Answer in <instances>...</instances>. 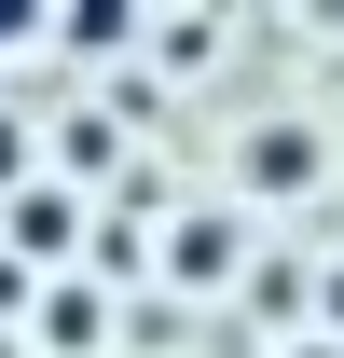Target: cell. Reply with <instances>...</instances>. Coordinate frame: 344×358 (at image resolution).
I'll use <instances>...</instances> for the list:
<instances>
[{"label":"cell","mask_w":344,"mask_h":358,"mask_svg":"<svg viewBox=\"0 0 344 358\" xmlns=\"http://www.w3.org/2000/svg\"><path fill=\"white\" fill-rule=\"evenodd\" d=\"M124 42H138L124 0H69V14H55V55H124Z\"/></svg>","instance_id":"277c9868"},{"label":"cell","mask_w":344,"mask_h":358,"mask_svg":"<svg viewBox=\"0 0 344 358\" xmlns=\"http://www.w3.org/2000/svg\"><path fill=\"white\" fill-rule=\"evenodd\" d=\"M28 166H42V138H28L14 110H0V193H28Z\"/></svg>","instance_id":"52a82bcc"},{"label":"cell","mask_w":344,"mask_h":358,"mask_svg":"<svg viewBox=\"0 0 344 358\" xmlns=\"http://www.w3.org/2000/svg\"><path fill=\"white\" fill-rule=\"evenodd\" d=\"M317 317H331V331H344V262H331V275H317Z\"/></svg>","instance_id":"ba28073f"},{"label":"cell","mask_w":344,"mask_h":358,"mask_svg":"<svg viewBox=\"0 0 344 358\" xmlns=\"http://www.w3.org/2000/svg\"><path fill=\"white\" fill-rule=\"evenodd\" d=\"M317 166H331V152H317L303 110H261V124L234 138V179H248V193H317Z\"/></svg>","instance_id":"6da1fadb"},{"label":"cell","mask_w":344,"mask_h":358,"mask_svg":"<svg viewBox=\"0 0 344 358\" xmlns=\"http://www.w3.org/2000/svg\"><path fill=\"white\" fill-rule=\"evenodd\" d=\"M14 42H28V14H14V0H0V55H14Z\"/></svg>","instance_id":"9c48e42d"},{"label":"cell","mask_w":344,"mask_h":358,"mask_svg":"<svg viewBox=\"0 0 344 358\" xmlns=\"http://www.w3.org/2000/svg\"><path fill=\"white\" fill-rule=\"evenodd\" d=\"M234 248H248V221H234V207H207V221L166 234V275H179V289H220V275H234Z\"/></svg>","instance_id":"7a4b0ae2"},{"label":"cell","mask_w":344,"mask_h":358,"mask_svg":"<svg viewBox=\"0 0 344 358\" xmlns=\"http://www.w3.org/2000/svg\"><path fill=\"white\" fill-rule=\"evenodd\" d=\"M96 317H110L96 289H42V345H96Z\"/></svg>","instance_id":"8992f818"},{"label":"cell","mask_w":344,"mask_h":358,"mask_svg":"<svg viewBox=\"0 0 344 358\" xmlns=\"http://www.w3.org/2000/svg\"><path fill=\"white\" fill-rule=\"evenodd\" d=\"M0 221H14V248H28V262H55V248H69V221H83V207H69L55 179H28V193H0Z\"/></svg>","instance_id":"3957f363"},{"label":"cell","mask_w":344,"mask_h":358,"mask_svg":"<svg viewBox=\"0 0 344 358\" xmlns=\"http://www.w3.org/2000/svg\"><path fill=\"white\" fill-rule=\"evenodd\" d=\"M110 152H124L110 110H69V124H55V166H69V179H110Z\"/></svg>","instance_id":"5b68a950"}]
</instances>
